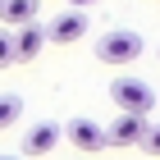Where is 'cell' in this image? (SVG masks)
<instances>
[{"mask_svg": "<svg viewBox=\"0 0 160 160\" xmlns=\"http://www.w3.org/2000/svg\"><path fill=\"white\" fill-rule=\"evenodd\" d=\"M110 101L119 105V114H142V119H151V110H156V92H151L142 78H114L110 82Z\"/></svg>", "mask_w": 160, "mask_h": 160, "instance_id": "obj_1", "label": "cell"}, {"mask_svg": "<svg viewBox=\"0 0 160 160\" xmlns=\"http://www.w3.org/2000/svg\"><path fill=\"white\" fill-rule=\"evenodd\" d=\"M142 50H147V46H142V37H137V32H128V28H110V32L96 41V60L123 69V64H133Z\"/></svg>", "mask_w": 160, "mask_h": 160, "instance_id": "obj_2", "label": "cell"}, {"mask_svg": "<svg viewBox=\"0 0 160 160\" xmlns=\"http://www.w3.org/2000/svg\"><path fill=\"white\" fill-rule=\"evenodd\" d=\"M60 137H69V147H73L78 156H96V151H105V128H101L96 119H87V114L69 119V123L60 128Z\"/></svg>", "mask_w": 160, "mask_h": 160, "instance_id": "obj_3", "label": "cell"}, {"mask_svg": "<svg viewBox=\"0 0 160 160\" xmlns=\"http://www.w3.org/2000/svg\"><path fill=\"white\" fill-rule=\"evenodd\" d=\"M87 37V14L82 9H64L50 18L46 28V41H55V46H69V41H82Z\"/></svg>", "mask_w": 160, "mask_h": 160, "instance_id": "obj_4", "label": "cell"}, {"mask_svg": "<svg viewBox=\"0 0 160 160\" xmlns=\"http://www.w3.org/2000/svg\"><path fill=\"white\" fill-rule=\"evenodd\" d=\"M147 123L151 119H142V114H114V123L105 128V147H137Z\"/></svg>", "mask_w": 160, "mask_h": 160, "instance_id": "obj_5", "label": "cell"}, {"mask_svg": "<svg viewBox=\"0 0 160 160\" xmlns=\"http://www.w3.org/2000/svg\"><path fill=\"white\" fill-rule=\"evenodd\" d=\"M55 147H60V123H50V119L32 123L23 133V160H37V156H46V151H55Z\"/></svg>", "mask_w": 160, "mask_h": 160, "instance_id": "obj_6", "label": "cell"}, {"mask_svg": "<svg viewBox=\"0 0 160 160\" xmlns=\"http://www.w3.org/2000/svg\"><path fill=\"white\" fill-rule=\"evenodd\" d=\"M41 46H46V32H41V23H28V28H14V64H28L37 60Z\"/></svg>", "mask_w": 160, "mask_h": 160, "instance_id": "obj_7", "label": "cell"}, {"mask_svg": "<svg viewBox=\"0 0 160 160\" xmlns=\"http://www.w3.org/2000/svg\"><path fill=\"white\" fill-rule=\"evenodd\" d=\"M0 23L9 28V32L37 23V0H0Z\"/></svg>", "mask_w": 160, "mask_h": 160, "instance_id": "obj_8", "label": "cell"}, {"mask_svg": "<svg viewBox=\"0 0 160 160\" xmlns=\"http://www.w3.org/2000/svg\"><path fill=\"white\" fill-rule=\"evenodd\" d=\"M18 114H23V96H0V133H5V128H14V123H18Z\"/></svg>", "mask_w": 160, "mask_h": 160, "instance_id": "obj_9", "label": "cell"}, {"mask_svg": "<svg viewBox=\"0 0 160 160\" xmlns=\"http://www.w3.org/2000/svg\"><path fill=\"white\" fill-rule=\"evenodd\" d=\"M137 147L147 151V156H160V123H147V133H142V142Z\"/></svg>", "mask_w": 160, "mask_h": 160, "instance_id": "obj_10", "label": "cell"}, {"mask_svg": "<svg viewBox=\"0 0 160 160\" xmlns=\"http://www.w3.org/2000/svg\"><path fill=\"white\" fill-rule=\"evenodd\" d=\"M9 64H14V32L0 28V69H9Z\"/></svg>", "mask_w": 160, "mask_h": 160, "instance_id": "obj_11", "label": "cell"}, {"mask_svg": "<svg viewBox=\"0 0 160 160\" xmlns=\"http://www.w3.org/2000/svg\"><path fill=\"white\" fill-rule=\"evenodd\" d=\"M0 160H23V156H0Z\"/></svg>", "mask_w": 160, "mask_h": 160, "instance_id": "obj_12", "label": "cell"}, {"mask_svg": "<svg viewBox=\"0 0 160 160\" xmlns=\"http://www.w3.org/2000/svg\"><path fill=\"white\" fill-rule=\"evenodd\" d=\"M78 160H92V156H78Z\"/></svg>", "mask_w": 160, "mask_h": 160, "instance_id": "obj_13", "label": "cell"}, {"mask_svg": "<svg viewBox=\"0 0 160 160\" xmlns=\"http://www.w3.org/2000/svg\"><path fill=\"white\" fill-rule=\"evenodd\" d=\"M156 55H160V50H156Z\"/></svg>", "mask_w": 160, "mask_h": 160, "instance_id": "obj_14", "label": "cell"}]
</instances>
